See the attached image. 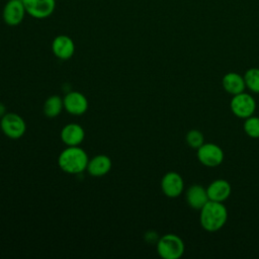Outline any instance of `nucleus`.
<instances>
[{
  "instance_id": "f257e3e1",
  "label": "nucleus",
  "mask_w": 259,
  "mask_h": 259,
  "mask_svg": "<svg viewBox=\"0 0 259 259\" xmlns=\"http://www.w3.org/2000/svg\"><path fill=\"white\" fill-rule=\"evenodd\" d=\"M227 220L228 210L223 202L208 200L200 209V226L207 232L221 230L227 223Z\"/></svg>"
},
{
  "instance_id": "f03ea898",
  "label": "nucleus",
  "mask_w": 259,
  "mask_h": 259,
  "mask_svg": "<svg viewBox=\"0 0 259 259\" xmlns=\"http://www.w3.org/2000/svg\"><path fill=\"white\" fill-rule=\"evenodd\" d=\"M88 161L87 154L83 149L77 146H69L60 154L58 164L63 171L78 174L87 168Z\"/></svg>"
},
{
  "instance_id": "7ed1b4c3",
  "label": "nucleus",
  "mask_w": 259,
  "mask_h": 259,
  "mask_svg": "<svg viewBox=\"0 0 259 259\" xmlns=\"http://www.w3.org/2000/svg\"><path fill=\"white\" fill-rule=\"evenodd\" d=\"M184 243L175 234H166L157 242V252L163 259H178L184 253Z\"/></svg>"
},
{
  "instance_id": "20e7f679",
  "label": "nucleus",
  "mask_w": 259,
  "mask_h": 259,
  "mask_svg": "<svg viewBox=\"0 0 259 259\" xmlns=\"http://www.w3.org/2000/svg\"><path fill=\"white\" fill-rule=\"evenodd\" d=\"M230 107L234 115L245 119L254 114L256 110V101L249 93L244 91L233 95L230 102Z\"/></svg>"
},
{
  "instance_id": "39448f33",
  "label": "nucleus",
  "mask_w": 259,
  "mask_h": 259,
  "mask_svg": "<svg viewBox=\"0 0 259 259\" xmlns=\"http://www.w3.org/2000/svg\"><path fill=\"white\" fill-rule=\"evenodd\" d=\"M0 126L4 135L10 139L21 138L26 130V124L23 118L13 112L5 113L1 117Z\"/></svg>"
},
{
  "instance_id": "423d86ee",
  "label": "nucleus",
  "mask_w": 259,
  "mask_h": 259,
  "mask_svg": "<svg viewBox=\"0 0 259 259\" xmlns=\"http://www.w3.org/2000/svg\"><path fill=\"white\" fill-rule=\"evenodd\" d=\"M197 159L206 167H217L224 161V152L217 144L203 143L197 149Z\"/></svg>"
},
{
  "instance_id": "0eeeda50",
  "label": "nucleus",
  "mask_w": 259,
  "mask_h": 259,
  "mask_svg": "<svg viewBox=\"0 0 259 259\" xmlns=\"http://www.w3.org/2000/svg\"><path fill=\"white\" fill-rule=\"evenodd\" d=\"M26 14L35 19L50 17L56 9V0H22Z\"/></svg>"
},
{
  "instance_id": "6e6552de",
  "label": "nucleus",
  "mask_w": 259,
  "mask_h": 259,
  "mask_svg": "<svg viewBox=\"0 0 259 259\" xmlns=\"http://www.w3.org/2000/svg\"><path fill=\"white\" fill-rule=\"evenodd\" d=\"M26 10L22 0H8L3 7L2 18L9 26H16L22 22Z\"/></svg>"
},
{
  "instance_id": "1a4fd4ad",
  "label": "nucleus",
  "mask_w": 259,
  "mask_h": 259,
  "mask_svg": "<svg viewBox=\"0 0 259 259\" xmlns=\"http://www.w3.org/2000/svg\"><path fill=\"white\" fill-rule=\"evenodd\" d=\"M161 188L166 196L170 198L178 197L184 189L183 178L177 172H168L161 180Z\"/></svg>"
},
{
  "instance_id": "9d476101",
  "label": "nucleus",
  "mask_w": 259,
  "mask_h": 259,
  "mask_svg": "<svg viewBox=\"0 0 259 259\" xmlns=\"http://www.w3.org/2000/svg\"><path fill=\"white\" fill-rule=\"evenodd\" d=\"M52 51L57 58L68 60L75 53V44L70 36L60 34L54 38L52 42Z\"/></svg>"
},
{
  "instance_id": "9b49d317",
  "label": "nucleus",
  "mask_w": 259,
  "mask_h": 259,
  "mask_svg": "<svg viewBox=\"0 0 259 259\" xmlns=\"http://www.w3.org/2000/svg\"><path fill=\"white\" fill-rule=\"evenodd\" d=\"M63 101L65 109L73 115H81L85 113L88 108L87 98L80 92L73 91L68 93Z\"/></svg>"
},
{
  "instance_id": "f8f14e48",
  "label": "nucleus",
  "mask_w": 259,
  "mask_h": 259,
  "mask_svg": "<svg viewBox=\"0 0 259 259\" xmlns=\"http://www.w3.org/2000/svg\"><path fill=\"white\" fill-rule=\"evenodd\" d=\"M186 202L193 209H201L209 200L206 188L200 184H192L186 190Z\"/></svg>"
},
{
  "instance_id": "ddd939ff",
  "label": "nucleus",
  "mask_w": 259,
  "mask_h": 259,
  "mask_svg": "<svg viewBox=\"0 0 259 259\" xmlns=\"http://www.w3.org/2000/svg\"><path fill=\"white\" fill-rule=\"evenodd\" d=\"M209 200L223 202L229 198L232 192L231 184L225 179H215L206 187Z\"/></svg>"
},
{
  "instance_id": "4468645a",
  "label": "nucleus",
  "mask_w": 259,
  "mask_h": 259,
  "mask_svg": "<svg viewBox=\"0 0 259 259\" xmlns=\"http://www.w3.org/2000/svg\"><path fill=\"white\" fill-rule=\"evenodd\" d=\"M222 85L225 91L232 95L244 92L246 89L244 76L235 72L227 73L222 79Z\"/></svg>"
},
{
  "instance_id": "2eb2a0df",
  "label": "nucleus",
  "mask_w": 259,
  "mask_h": 259,
  "mask_svg": "<svg viewBox=\"0 0 259 259\" xmlns=\"http://www.w3.org/2000/svg\"><path fill=\"white\" fill-rule=\"evenodd\" d=\"M84 137V130L77 123H69L65 125L61 132V139L68 146L80 145L83 142Z\"/></svg>"
},
{
  "instance_id": "dca6fc26",
  "label": "nucleus",
  "mask_w": 259,
  "mask_h": 259,
  "mask_svg": "<svg viewBox=\"0 0 259 259\" xmlns=\"http://www.w3.org/2000/svg\"><path fill=\"white\" fill-rule=\"evenodd\" d=\"M86 169L92 176H103L111 169V160L106 155H97L88 161Z\"/></svg>"
},
{
  "instance_id": "f3484780",
  "label": "nucleus",
  "mask_w": 259,
  "mask_h": 259,
  "mask_svg": "<svg viewBox=\"0 0 259 259\" xmlns=\"http://www.w3.org/2000/svg\"><path fill=\"white\" fill-rule=\"evenodd\" d=\"M64 107L63 99L58 95L50 96L44 104V112L49 117L58 116Z\"/></svg>"
},
{
  "instance_id": "a211bd4d",
  "label": "nucleus",
  "mask_w": 259,
  "mask_h": 259,
  "mask_svg": "<svg viewBox=\"0 0 259 259\" xmlns=\"http://www.w3.org/2000/svg\"><path fill=\"white\" fill-rule=\"evenodd\" d=\"M246 88L254 93H259V68H251L244 74Z\"/></svg>"
},
{
  "instance_id": "6ab92c4d",
  "label": "nucleus",
  "mask_w": 259,
  "mask_h": 259,
  "mask_svg": "<svg viewBox=\"0 0 259 259\" xmlns=\"http://www.w3.org/2000/svg\"><path fill=\"white\" fill-rule=\"evenodd\" d=\"M243 128L247 136L253 139L259 138V117L251 115L245 118Z\"/></svg>"
},
{
  "instance_id": "aec40b11",
  "label": "nucleus",
  "mask_w": 259,
  "mask_h": 259,
  "mask_svg": "<svg viewBox=\"0 0 259 259\" xmlns=\"http://www.w3.org/2000/svg\"><path fill=\"white\" fill-rule=\"evenodd\" d=\"M186 143L192 149H198L204 143L203 134L198 130H190L185 137Z\"/></svg>"
},
{
  "instance_id": "412c9836",
  "label": "nucleus",
  "mask_w": 259,
  "mask_h": 259,
  "mask_svg": "<svg viewBox=\"0 0 259 259\" xmlns=\"http://www.w3.org/2000/svg\"><path fill=\"white\" fill-rule=\"evenodd\" d=\"M5 114V106L3 103L0 102V116L2 117Z\"/></svg>"
}]
</instances>
